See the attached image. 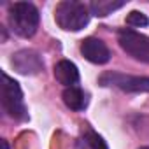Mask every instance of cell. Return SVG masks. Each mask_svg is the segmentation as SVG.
<instances>
[{
	"label": "cell",
	"mask_w": 149,
	"mask_h": 149,
	"mask_svg": "<svg viewBox=\"0 0 149 149\" xmlns=\"http://www.w3.org/2000/svg\"><path fill=\"white\" fill-rule=\"evenodd\" d=\"M54 19L61 30L67 32H79L90 21V7L83 2L65 0L60 2L54 9Z\"/></svg>",
	"instance_id": "6da1fadb"
},
{
	"label": "cell",
	"mask_w": 149,
	"mask_h": 149,
	"mask_svg": "<svg viewBox=\"0 0 149 149\" xmlns=\"http://www.w3.org/2000/svg\"><path fill=\"white\" fill-rule=\"evenodd\" d=\"M39 11L30 2H16L9 7V25L19 37H32L39 28Z\"/></svg>",
	"instance_id": "7a4b0ae2"
},
{
	"label": "cell",
	"mask_w": 149,
	"mask_h": 149,
	"mask_svg": "<svg viewBox=\"0 0 149 149\" xmlns=\"http://www.w3.org/2000/svg\"><path fill=\"white\" fill-rule=\"evenodd\" d=\"M2 107L11 118L18 121H25L28 118V111L23 100L21 88L7 74H2Z\"/></svg>",
	"instance_id": "3957f363"
},
{
	"label": "cell",
	"mask_w": 149,
	"mask_h": 149,
	"mask_svg": "<svg viewBox=\"0 0 149 149\" xmlns=\"http://www.w3.org/2000/svg\"><path fill=\"white\" fill-rule=\"evenodd\" d=\"M118 42L121 49L132 58L149 65V37L132 28H121L118 32Z\"/></svg>",
	"instance_id": "277c9868"
},
{
	"label": "cell",
	"mask_w": 149,
	"mask_h": 149,
	"mask_svg": "<svg viewBox=\"0 0 149 149\" xmlns=\"http://www.w3.org/2000/svg\"><path fill=\"white\" fill-rule=\"evenodd\" d=\"M98 83L102 86L118 88L126 93H146L149 91V77L140 76H126L119 72H104L98 77Z\"/></svg>",
	"instance_id": "5b68a950"
},
{
	"label": "cell",
	"mask_w": 149,
	"mask_h": 149,
	"mask_svg": "<svg viewBox=\"0 0 149 149\" xmlns=\"http://www.w3.org/2000/svg\"><path fill=\"white\" fill-rule=\"evenodd\" d=\"M11 65L14 67L16 72L23 74V76H33V74H39L44 68L42 58L39 56L37 51H32V49H21L14 53L11 58Z\"/></svg>",
	"instance_id": "8992f818"
},
{
	"label": "cell",
	"mask_w": 149,
	"mask_h": 149,
	"mask_svg": "<svg viewBox=\"0 0 149 149\" xmlns=\"http://www.w3.org/2000/svg\"><path fill=\"white\" fill-rule=\"evenodd\" d=\"M81 53L88 61L97 63V65H104L111 60V51H109L107 44L97 37L84 39L81 44Z\"/></svg>",
	"instance_id": "52a82bcc"
},
{
	"label": "cell",
	"mask_w": 149,
	"mask_h": 149,
	"mask_svg": "<svg viewBox=\"0 0 149 149\" xmlns=\"http://www.w3.org/2000/svg\"><path fill=\"white\" fill-rule=\"evenodd\" d=\"M54 77L65 88H72L79 83V70L68 60H61L54 65Z\"/></svg>",
	"instance_id": "ba28073f"
},
{
	"label": "cell",
	"mask_w": 149,
	"mask_h": 149,
	"mask_svg": "<svg viewBox=\"0 0 149 149\" xmlns=\"http://www.w3.org/2000/svg\"><path fill=\"white\" fill-rule=\"evenodd\" d=\"M63 102L72 111H83L88 105V95L81 88H77V86L65 88V91H63Z\"/></svg>",
	"instance_id": "9c48e42d"
},
{
	"label": "cell",
	"mask_w": 149,
	"mask_h": 149,
	"mask_svg": "<svg viewBox=\"0 0 149 149\" xmlns=\"http://www.w3.org/2000/svg\"><path fill=\"white\" fill-rule=\"evenodd\" d=\"M74 149H109L105 140L93 130H84L77 140H76V146H74Z\"/></svg>",
	"instance_id": "30bf717a"
},
{
	"label": "cell",
	"mask_w": 149,
	"mask_h": 149,
	"mask_svg": "<svg viewBox=\"0 0 149 149\" xmlns=\"http://www.w3.org/2000/svg\"><path fill=\"white\" fill-rule=\"evenodd\" d=\"M123 6H126V2H111V0H98V2H91L90 4V11L95 16H107L116 9H121Z\"/></svg>",
	"instance_id": "8fae6325"
},
{
	"label": "cell",
	"mask_w": 149,
	"mask_h": 149,
	"mask_svg": "<svg viewBox=\"0 0 149 149\" xmlns=\"http://www.w3.org/2000/svg\"><path fill=\"white\" fill-rule=\"evenodd\" d=\"M126 25L130 26H147L149 25V18L139 11H132L126 18Z\"/></svg>",
	"instance_id": "7c38bea8"
},
{
	"label": "cell",
	"mask_w": 149,
	"mask_h": 149,
	"mask_svg": "<svg viewBox=\"0 0 149 149\" xmlns=\"http://www.w3.org/2000/svg\"><path fill=\"white\" fill-rule=\"evenodd\" d=\"M2 144H4V149H9V147H7V142H6V140H2Z\"/></svg>",
	"instance_id": "4fadbf2b"
},
{
	"label": "cell",
	"mask_w": 149,
	"mask_h": 149,
	"mask_svg": "<svg viewBox=\"0 0 149 149\" xmlns=\"http://www.w3.org/2000/svg\"><path fill=\"white\" fill-rule=\"evenodd\" d=\"M140 149H149V146H144V147H140Z\"/></svg>",
	"instance_id": "5bb4252c"
}]
</instances>
